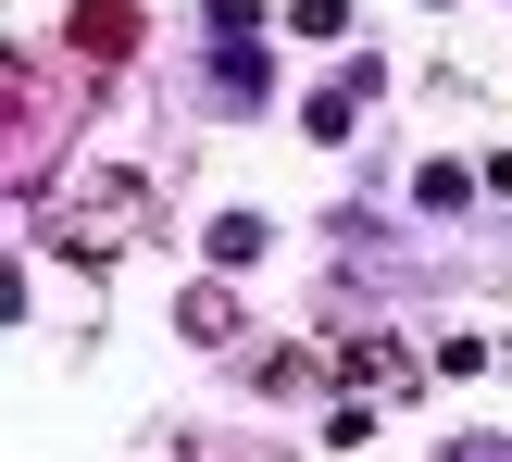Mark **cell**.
<instances>
[{"instance_id":"obj_1","label":"cell","mask_w":512,"mask_h":462,"mask_svg":"<svg viewBox=\"0 0 512 462\" xmlns=\"http://www.w3.org/2000/svg\"><path fill=\"white\" fill-rule=\"evenodd\" d=\"M450 462H512V450H475V438H463V450H450Z\"/></svg>"}]
</instances>
